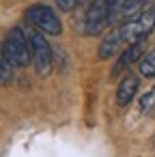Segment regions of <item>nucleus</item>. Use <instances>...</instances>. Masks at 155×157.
Instances as JSON below:
<instances>
[{
  "label": "nucleus",
  "instance_id": "f257e3e1",
  "mask_svg": "<svg viewBox=\"0 0 155 157\" xmlns=\"http://www.w3.org/2000/svg\"><path fill=\"white\" fill-rule=\"evenodd\" d=\"M116 30H118V37L123 41V45H131V43L144 41L155 30V5H151L144 11H140L138 15L125 20L123 24L116 26Z\"/></svg>",
  "mask_w": 155,
  "mask_h": 157
},
{
  "label": "nucleus",
  "instance_id": "f03ea898",
  "mask_svg": "<svg viewBox=\"0 0 155 157\" xmlns=\"http://www.w3.org/2000/svg\"><path fill=\"white\" fill-rule=\"evenodd\" d=\"M112 7H114V0H93L88 5V9L84 13V33L88 37H95V35L103 33L106 26H110Z\"/></svg>",
  "mask_w": 155,
  "mask_h": 157
},
{
  "label": "nucleus",
  "instance_id": "7ed1b4c3",
  "mask_svg": "<svg viewBox=\"0 0 155 157\" xmlns=\"http://www.w3.org/2000/svg\"><path fill=\"white\" fill-rule=\"evenodd\" d=\"M26 22L43 35H60L63 33L60 17L48 5H30L26 9Z\"/></svg>",
  "mask_w": 155,
  "mask_h": 157
},
{
  "label": "nucleus",
  "instance_id": "20e7f679",
  "mask_svg": "<svg viewBox=\"0 0 155 157\" xmlns=\"http://www.w3.org/2000/svg\"><path fill=\"white\" fill-rule=\"evenodd\" d=\"M7 58L13 63V67H28L30 65V45H28V37L22 28H11L7 33V39L2 43Z\"/></svg>",
  "mask_w": 155,
  "mask_h": 157
},
{
  "label": "nucleus",
  "instance_id": "39448f33",
  "mask_svg": "<svg viewBox=\"0 0 155 157\" xmlns=\"http://www.w3.org/2000/svg\"><path fill=\"white\" fill-rule=\"evenodd\" d=\"M28 45H30V58H33V65H35V69H37V73L39 75H48L50 71H52V48H50V43H48V39L43 37V33H39V30H30L28 35Z\"/></svg>",
  "mask_w": 155,
  "mask_h": 157
},
{
  "label": "nucleus",
  "instance_id": "423d86ee",
  "mask_svg": "<svg viewBox=\"0 0 155 157\" xmlns=\"http://www.w3.org/2000/svg\"><path fill=\"white\" fill-rule=\"evenodd\" d=\"M146 7H151V0H114L110 24H123L125 20L138 15Z\"/></svg>",
  "mask_w": 155,
  "mask_h": 157
},
{
  "label": "nucleus",
  "instance_id": "0eeeda50",
  "mask_svg": "<svg viewBox=\"0 0 155 157\" xmlns=\"http://www.w3.org/2000/svg\"><path fill=\"white\" fill-rule=\"evenodd\" d=\"M138 86H140V78L138 75H134V73L125 75L118 82V88H116V103L118 105H127L134 99V95L138 93Z\"/></svg>",
  "mask_w": 155,
  "mask_h": 157
},
{
  "label": "nucleus",
  "instance_id": "6e6552de",
  "mask_svg": "<svg viewBox=\"0 0 155 157\" xmlns=\"http://www.w3.org/2000/svg\"><path fill=\"white\" fill-rule=\"evenodd\" d=\"M125 45H123V41H121V37H118V30H116V26L106 35V39L99 43V58L101 60H108V58H112V56H116V52L118 50H123Z\"/></svg>",
  "mask_w": 155,
  "mask_h": 157
},
{
  "label": "nucleus",
  "instance_id": "1a4fd4ad",
  "mask_svg": "<svg viewBox=\"0 0 155 157\" xmlns=\"http://www.w3.org/2000/svg\"><path fill=\"white\" fill-rule=\"evenodd\" d=\"M140 52H142V41L127 45V50H123V54L118 56V60H116V65H114V69H112V75H118V73H121L123 69H127L134 60H140Z\"/></svg>",
  "mask_w": 155,
  "mask_h": 157
},
{
  "label": "nucleus",
  "instance_id": "9d476101",
  "mask_svg": "<svg viewBox=\"0 0 155 157\" xmlns=\"http://www.w3.org/2000/svg\"><path fill=\"white\" fill-rule=\"evenodd\" d=\"M13 63L7 58L5 54V48L0 43V84H11L13 82Z\"/></svg>",
  "mask_w": 155,
  "mask_h": 157
},
{
  "label": "nucleus",
  "instance_id": "9b49d317",
  "mask_svg": "<svg viewBox=\"0 0 155 157\" xmlns=\"http://www.w3.org/2000/svg\"><path fill=\"white\" fill-rule=\"evenodd\" d=\"M140 75L142 78H153L155 75V48L140 58Z\"/></svg>",
  "mask_w": 155,
  "mask_h": 157
},
{
  "label": "nucleus",
  "instance_id": "f8f14e48",
  "mask_svg": "<svg viewBox=\"0 0 155 157\" xmlns=\"http://www.w3.org/2000/svg\"><path fill=\"white\" fill-rule=\"evenodd\" d=\"M138 105H140V112L142 114H146V116H153L155 114V86L140 97V103Z\"/></svg>",
  "mask_w": 155,
  "mask_h": 157
},
{
  "label": "nucleus",
  "instance_id": "ddd939ff",
  "mask_svg": "<svg viewBox=\"0 0 155 157\" xmlns=\"http://www.w3.org/2000/svg\"><path fill=\"white\" fill-rule=\"evenodd\" d=\"M82 2H84V0H56V5H58L60 11H73V9H78Z\"/></svg>",
  "mask_w": 155,
  "mask_h": 157
}]
</instances>
